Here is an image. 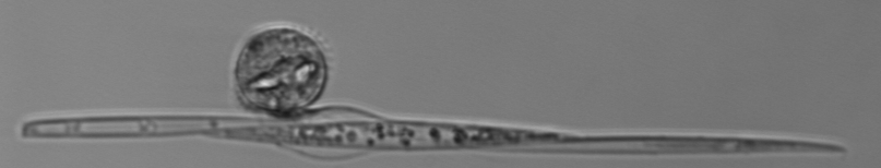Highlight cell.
Instances as JSON below:
<instances>
[{
	"instance_id": "6da1fadb",
	"label": "cell",
	"mask_w": 881,
	"mask_h": 168,
	"mask_svg": "<svg viewBox=\"0 0 881 168\" xmlns=\"http://www.w3.org/2000/svg\"><path fill=\"white\" fill-rule=\"evenodd\" d=\"M328 67L320 46L290 28L253 36L237 64L245 100L272 113H290L314 104L324 91Z\"/></svg>"
}]
</instances>
